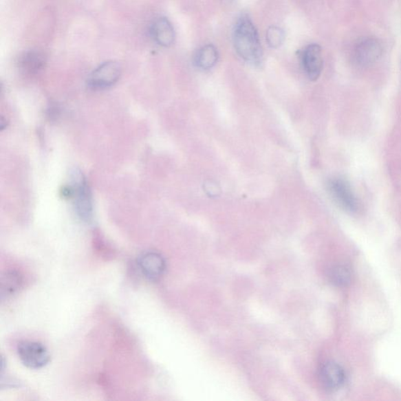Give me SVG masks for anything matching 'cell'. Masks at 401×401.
Wrapping results in <instances>:
<instances>
[{"label":"cell","mask_w":401,"mask_h":401,"mask_svg":"<svg viewBox=\"0 0 401 401\" xmlns=\"http://www.w3.org/2000/svg\"><path fill=\"white\" fill-rule=\"evenodd\" d=\"M1 299L3 301L5 298H9L19 292L22 285H23V278L22 275L17 270H8L3 274L1 277Z\"/></svg>","instance_id":"7c38bea8"},{"label":"cell","mask_w":401,"mask_h":401,"mask_svg":"<svg viewBox=\"0 0 401 401\" xmlns=\"http://www.w3.org/2000/svg\"><path fill=\"white\" fill-rule=\"evenodd\" d=\"M46 56L39 50H30L20 56L19 67L28 75H36L41 72L46 65Z\"/></svg>","instance_id":"8fae6325"},{"label":"cell","mask_w":401,"mask_h":401,"mask_svg":"<svg viewBox=\"0 0 401 401\" xmlns=\"http://www.w3.org/2000/svg\"><path fill=\"white\" fill-rule=\"evenodd\" d=\"M266 39L271 48H279L285 41V32L279 27L271 26L268 30Z\"/></svg>","instance_id":"9a60e30c"},{"label":"cell","mask_w":401,"mask_h":401,"mask_svg":"<svg viewBox=\"0 0 401 401\" xmlns=\"http://www.w3.org/2000/svg\"><path fill=\"white\" fill-rule=\"evenodd\" d=\"M234 44L241 58L252 65L261 63L263 49L255 25L247 17H242L235 28Z\"/></svg>","instance_id":"6da1fadb"},{"label":"cell","mask_w":401,"mask_h":401,"mask_svg":"<svg viewBox=\"0 0 401 401\" xmlns=\"http://www.w3.org/2000/svg\"><path fill=\"white\" fill-rule=\"evenodd\" d=\"M152 39L160 46L169 47L175 41L174 28L166 18H160L153 21L150 28Z\"/></svg>","instance_id":"30bf717a"},{"label":"cell","mask_w":401,"mask_h":401,"mask_svg":"<svg viewBox=\"0 0 401 401\" xmlns=\"http://www.w3.org/2000/svg\"><path fill=\"white\" fill-rule=\"evenodd\" d=\"M219 54L213 45L208 44L197 50L195 56V65L199 69L208 70L217 63Z\"/></svg>","instance_id":"4fadbf2b"},{"label":"cell","mask_w":401,"mask_h":401,"mask_svg":"<svg viewBox=\"0 0 401 401\" xmlns=\"http://www.w3.org/2000/svg\"><path fill=\"white\" fill-rule=\"evenodd\" d=\"M383 47L376 38H366L361 41L354 50V58L357 64L369 67L376 63L382 58Z\"/></svg>","instance_id":"52a82bcc"},{"label":"cell","mask_w":401,"mask_h":401,"mask_svg":"<svg viewBox=\"0 0 401 401\" xmlns=\"http://www.w3.org/2000/svg\"><path fill=\"white\" fill-rule=\"evenodd\" d=\"M329 193L343 210L355 213L358 210V202L349 184L343 179L336 178L327 184Z\"/></svg>","instance_id":"277c9868"},{"label":"cell","mask_w":401,"mask_h":401,"mask_svg":"<svg viewBox=\"0 0 401 401\" xmlns=\"http://www.w3.org/2000/svg\"><path fill=\"white\" fill-rule=\"evenodd\" d=\"M138 267L145 278L155 281L162 278L166 269L165 259L160 253L146 251L141 253L137 261Z\"/></svg>","instance_id":"8992f818"},{"label":"cell","mask_w":401,"mask_h":401,"mask_svg":"<svg viewBox=\"0 0 401 401\" xmlns=\"http://www.w3.org/2000/svg\"><path fill=\"white\" fill-rule=\"evenodd\" d=\"M72 197L75 201L77 215L83 221L89 222L92 219L94 210L91 191L86 178L78 169L72 171Z\"/></svg>","instance_id":"7a4b0ae2"},{"label":"cell","mask_w":401,"mask_h":401,"mask_svg":"<svg viewBox=\"0 0 401 401\" xmlns=\"http://www.w3.org/2000/svg\"><path fill=\"white\" fill-rule=\"evenodd\" d=\"M121 76V67L115 61L105 62L96 69L88 78V86L94 89H104L114 85Z\"/></svg>","instance_id":"5b68a950"},{"label":"cell","mask_w":401,"mask_h":401,"mask_svg":"<svg viewBox=\"0 0 401 401\" xmlns=\"http://www.w3.org/2000/svg\"><path fill=\"white\" fill-rule=\"evenodd\" d=\"M319 378L324 387L329 391H336L345 382L346 375L340 365L329 361L321 366Z\"/></svg>","instance_id":"9c48e42d"},{"label":"cell","mask_w":401,"mask_h":401,"mask_svg":"<svg viewBox=\"0 0 401 401\" xmlns=\"http://www.w3.org/2000/svg\"><path fill=\"white\" fill-rule=\"evenodd\" d=\"M18 355L21 363L30 369H41L50 360L47 347L36 341L21 342L18 346Z\"/></svg>","instance_id":"3957f363"},{"label":"cell","mask_w":401,"mask_h":401,"mask_svg":"<svg viewBox=\"0 0 401 401\" xmlns=\"http://www.w3.org/2000/svg\"><path fill=\"white\" fill-rule=\"evenodd\" d=\"M302 65L310 80H317L323 69L322 50L318 44H310L302 55Z\"/></svg>","instance_id":"ba28073f"},{"label":"cell","mask_w":401,"mask_h":401,"mask_svg":"<svg viewBox=\"0 0 401 401\" xmlns=\"http://www.w3.org/2000/svg\"><path fill=\"white\" fill-rule=\"evenodd\" d=\"M351 271L345 265L333 267L329 273V279L333 285L345 287L351 281Z\"/></svg>","instance_id":"5bb4252c"}]
</instances>
